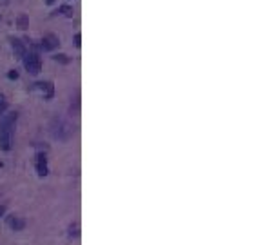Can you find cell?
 <instances>
[{
  "label": "cell",
  "mask_w": 261,
  "mask_h": 245,
  "mask_svg": "<svg viewBox=\"0 0 261 245\" xmlns=\"http://www.w3.org/2000/svg\"><path fill=\"white\" fill-rule=\"evenodd\" d=\"M11 46H13L15 54H16L18 58H24V54H26V48H24V44H22L18 38H13V40H11Z\"/></svg>",
  "instance_id": "cell-7"
},
{
  "label": "cell",
  "mask_w": 261,
  "mask_h": 245,
  "mask_svg": "<svg viewBox=\"0 0 261 245\" xmlns=\"http://www.w3.org/2000/svg\"><path fill=\"white\" fill-rule=\"evenodd\" d=\"M58 36L56 35H53V33H49V35H46L44 38H42V49L44 51H53L55 48H58Z\"/></svg>",
  "instance_id": "cell-4"
},
{
  "label": "cell",
  "mask_w": 261,
  "mask_h": 245,
  "mask_svg": "<svg viewBox=\"0 0 261 245\" xmlns=\"http://www.w3.org/2000/svg\"><path fill=\"white\" fill-rule=\"evenodd\" d=\"M24 66L28 69L31 75H38L42 69V60L36 51H29L24 54Z\"/></svg>",
  "instance_id": "cell-3"
},
{
  "label": "cell",
  "mask_w": 261,
  "mask_h": 245,
  "mask_svg": "<svg viewBox=\"0 0 261 245\" xmlns=\"http://www.w3.org/2000/svg\"><path fill=\"white\" fill-rule=\"evenodd\" d=\"M46 2H48V4H53V2H55V0H46Z\"/></svg>",
  "instance_id": "cell-14"
},
{
  "label": "cell",
  "mask_w": 261,
  "mask_h": 245,
  "mask_svg": "<svg viewBox=\"0 0 261 245\" xmlns=\"http://www.w3.org/2000/svg\"><path fill=\"white\" fill-rule=\"evenodd\" d=\"M9 225H11V229H15V231H22L26 227V220L20 216H11L9 218Z\"/></svg>",
  "instance_id": "cell-6"
},
{
  "label": "cell",
  "mask_w": 261,
  "mask_h": 245,
  "mask_svg": "<svg viewBox=\"0 0 261 245\" xmlns=\"http://www.w3.org/2000/svg\"><path fill=\"white\" fill-rule=\"evenodd\" d=\"M18 22H20L22 27H26V24H28V18H26V17H20V20H18Z\"/></svg>",
  "instance_id": "cell-12"
},
{
  "label": "cell",
  "mask_w": 261,
  "mask_h": 245,
  "mask_svg": "<svg viewBox=\"0 0 261 245\" xmlns=\"http://www.w3.org/2000/svg\"><path fill=\"white\" fill-rule=\"evenodd\" d=\"M49 129H51V135H53V138H56V140H62V142L69 140L71 136L75 135V127H73V123L67 122L65 118H58V116L51 120Z\"/></svg>",
  "instance_id": "cell-2"
},
{
  "label": "cell",
  "mask_w": 261,
  "mask_h": 245,
  "mask_svg": "<svg viewBox=\"0 0 261 245\" xmlns=\"http://www.w3.org/2000/svg\"><path fill=\"white\" fill-rule=\"evenodd\" d=\"M4 212H6V207H4V205H0V218L4 216Z\"/></svg>",
  "instance_id": "cell-13"
},
{
  "label": "cell",
  "mask_w": 261,
  "mask_h": 245,
  "mask_svg": "<svg viewBox=\"0 0 261 245\" xmlns=\"http://www.w3.org/2000/svg\"><path fill=\"white\" fill-rule=\"evenodd\" d=\"M62 11H64L65 15H67V17H73V9H71V7L64 6V7H62Z\"/></svg>",
  "instance_id": "cell-11"
},
{
  "label": "cell",
  "mask_w": 261,
  "mask_h": 245,
  "mask_svg": "<svg viewBox=\"0 0 261 245\" xmlns=\"http://www.w3.org/2000/svg\"><path fill=\"white\" fill-rule=\"evenodd\" d=\"M55 60L56 62H58V60H60V62H64V64H67V58H65V54H56V56H55Z\"/></svg>",
  "instance_id": "cell-10"
},
{
  "label": "cell",
  "mask_w": 261,
  "mask_h": 245,
  "mask_svg": "<svg viewBox=\"0 0 261 245\" xmlns=\"http://www.w3.org/2000/svg\"><path fill=\"white\" fill-rule=\"evenodd\" d=\"M15 123H16V113H7L0 120V147L4 151L11 149L15 136Z\"/></svg>",
  "instance_id": "cell-1"
},
{
  "label": "cell",
  "mask_w": 261,
  "mask_h": 245,
  "mask_svg": "<svg viewBox=\"0 0 261 245\" xmlns=\"http://www.w3.org/2000/svg\"><path fill=\"white\" fill-rule=\"evenodd\" d=\"M36 171L40 176H46L48 175V162H46V157L44 155H38L36 157Z\"/></svg>",
  "instance_id": "cell-5"
},
{
  "label": "cell",
  "mask_w": 261,
  "mask_h": 245,
  "mask_svg": "<svg viewBox=\"0 0 261 245\" xmlns=\"http://www.w3.org/2000/svg\"><path fill=\"white\" fill-rule=\"evenodd\" d=\"M36 89H40L42 93H46V98L53 96V84L51 82H40V84H36Z\"/></svg>",
  "instance_id": "cell-8"
},
{
  "label": "cell",
  "mask_w": 261,
  "mask_h": 245,
  "mask_svg": "<svg viewBox=\"0 0 261 245\" xmlns=\"http://www.w3.org/2000/svg\"><path fill=\"white\" fill-rule=\"evenodd\" d=\"M7 107V102H6V98H4V95H0V115L6 111Z\"/></svg>",
  "instance_id": "cell-9"
}]
</instances>
